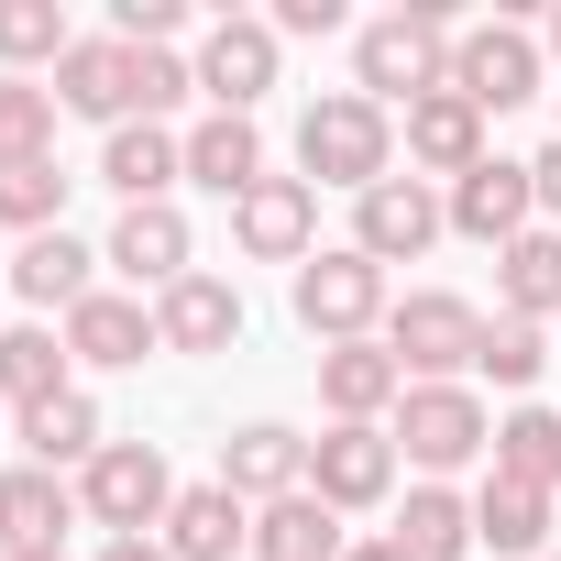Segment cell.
I'll return each instance as SVG.
<instances>
[{
    "label": "cell",
    "instance_id": "35",
    "mask_svg": "<svg viewBox=\"0 0 561 561\" xmlns=\"http://www.w3.org/2000/svg\"><path fill=\"white\" fill-rule=\"evenodd\" d=\"M539 364H550V331L495 309V320H484V353H473V375H495L506 397H528V386H539Z\"/></svg>",
    "mask_w": 561,
    "mask_h": 561
},
{
    "label": "cell",
    "instance_id": "24",
    "mask_svg": "<svg viewBox=\"0 0 561 561\" xmlns=\"http://www.w3.org/2000/svg\"><path fill=\"white\" fill-rule=\"evenodd\" d=\"M353 550V528H342V506L331 495H275V506H253V561H342Z\"/></svg>",
    "mask_w": 561,
    "mask_h": 561
},
{
    "label": "cell",
    "instance_id": "16",
    "mask_svg": "<svg viewBox=\"0 0 561 561\" xmlns=\"http://www.w3.org/2000/svg\"><path fill=\"white\" fill-rule=\"evenodd\" d=\"M473 165H484V111H473L462 89H430V100L408 111V176L451 187V176H473Z\"/></svg>",
    "mask_w": 561,
    "mask_h": 561
},
{
    "label": "cell",
    "instance_id": "34",
    "mask_svg": "<svg viewBox=\"0 0 561 561\" xmlns=\"http://www.w3.org/2000/svg\"><path fill=\"white\" fill-rule=\"evenodd\" d=\"M0 231H67V165H0Z\"/></svg>",
    "mask_w": 561,
    "mask_h": 561
},
{
    "label": "cell",
    "instance_id": "42",
    "mask_svg": "<svg viewBox=\"0 0 561 561\" xmlns=\"http://www.w3.org/2000/svg\"><path fill=\"white\" fill-rule=\"evenodd\" d=\"M539 56H561V0H550V23H539Z\"/></svg>",
    "mask_w": 561,
    "mask_h": 561
},
{
    "label": "cell",
    "instance_id": "22",
    "mask_svg": "<svg viewBox=\"0 0 561 561\" xmlns=\"http://www.w3.org/2000/svg\"><path fill=\"white\" fill-rule=\"evenodd\" d=\"M12 298H23V309H56V320L89 309V298H100V253H89L78 231H34V242L12 253Z\"/></svg>",
    "mask_w": 561,
    "mask_h": 561
},
{
    "label": "cell",
    "instance_id": "43",
    "mask_svg": "<svg viewBox=\"0 0 561 561\" xmlns=\"http://www.w3.org/2000/svg\"><path fill=\"white\" fill-rule=\"evenodd\" d=\"M12 561H67V550H12Z\"/></svg>",
    "mask_w": 561,
    "mask_h": 561
},
{
    "label": "cell",
    "instance_id": "29",
    "mask_svg": "<svg viewBox=\"0 0 561 561\" xmlns=\"http://www.w3.org/2000/svg\"><path fill=\"white\" fill-rule=\"evenodd\" d=\"M100 451H111V430H100V397L89 386H67L56 408L23 419V462H45V473H89Z\"/></svg>",
    "mask_w": 561,
    "mask_h": 561
},
{
    "label": "cell",
    "instance_id": "31",
    "mask_svg": "<svg viewBox=\"0 0 561 561\" xmlns=\"http://www.w3.org/2000/svg\"><path fill=\"white\" fill-rule=\"evenodd\" d=\"M484 473L561 495V408H506V419H495V462H484Z\"/></svg>",
    "mask_w": 561,
    "mask_h": 561
},
{
    "label": "cell",
    "instance_id": "30",
    "mask_svg": "<svg viewBox=\"0 0 561 561\" xmlns=\"http://www.w3.org/2000/svg\"><path fill=\"white\" fill-rule=\"evenodd\" d=\"M397 550H408V561H462V550H473V495H451V484H408V506H397Z\"/></svg>",
    "mask_w": 561,
    "mask_h": 561
},
{
    "label": "cell",
    "instance_id": "11",
    "mask_svg": "<svg viewBox=\"0 0 561 561\" xmlns=\"http://www.w3.org/2000/svg\"><path fill=\"white\" fill-rule=\"evenodd\" d=\"M187 67H198V100H209V111H242V122H253V100L275 89V23L231 12V23H209V34H198V56H187Z\"/></svg>",
    "mask_w": 561,
    "mask_h": 561
},
{
    "label": "cell",
    "instance_id": "23",
    "mask_svg": "<svg viewBox=\"0 0 561 561\" xmlns=\"http://www.w3.org/2000/svg\"><path fill=\"white\" fill-rule=\"evenodd\" d=\"M67 517H78V484H67V473H45V462H12V473H0V561H12V550H56Z\"/></svg>",
    "mask_w": 561,
    "mask_h": 561
},
{
    "label": "cell",
    "instance_id": "25",
    "mask_svg": "<svg viewBox=\"0 0 561 561\" xmlns=\"http://www.w3.org/2000/svg\"><path fill=\"white\" fill-rule=\"evenodd\" d=\"M473 550H495V561H550V495L484 473V484H473Z\"/></svg>",
    "mask_w": 561,
    "mask_h": 561
},
{
    "label": "cell",
    "instance_id": "26",
    "mask_svg": "<svg viewBox=\"0 0 561 561\" xmlns=\"http://www.w3.org/2000/svg\"><path fill=\"white\" fill-rule=\"evenodd\" d=\"M78 386V353H67V331H45V320H23V331H0V408H56Z\"/></svg>",
    "mask_w": 561,
    "mask_h": 561
},
{
    "label": "cell",
    "instance_id": "19",
    "mask_svg": "<svg viewBox=\"0 0 561 561\" xmlns=\"http://www.w3.org/2000/svg\"><path fill=\"white\" fill-rule=\"evenodd\" d=\"M220 484H231L242 506L298 495V484H309V440H298L287 419H253V430H231V440H220Z\"/></svg>",
    "mask_w": 561,
    "mask_h": 561
},
{
    "label": "cell",
    "instance_id": "20",
    "mask_svg": "<svg viewBox=\"0 0 561 561\" xmlns=\"http://www.w3.org/2000/svg\"><path fill=\"white\" fill-rule=\"evenodd\" d=\"M176 176H187V133H165V122H122V133L100 144V187H111L122 209H154Z\"/></svg>",
    "mask_w": 561,
    "mask_h": 561
},
{
    "label": "cell",
    "instance_id": "15",
    "mask_svg": "<svg viewBox=\"0 0 561 561\" xmlns=\"http://www.w3.org/2000/svg\"><path fill=\"white\" fill-rule=\"evenodd\" d=\"M56 111H78V122H133V45L122 34H78L67 56H56Z\"/></svg>",
    "mask_w": 561,
    "mask_h": 561
},
{
    "label": "cell",
    "instance_id": "32",
    "mask_svg": "<svg viewBox=\"0 0 561 561\" xmlns=\"http://www.w3.org/2000/svg\"><path fill=\"white\" fill-rule=\"evenodd\" d=\"M56 89L45 78H0V165H56Z\"/></svg>",
    "mask_w": 561,
    "mask_h": 561
},
{
    "label": "cell",
    "instance_id": "39",
    "mask_svg": "<svg viewBox=\"0 0 561 561\" xmlns=\"http://www.w3.org/2000/svg\"><path fill=\"white\" fill-rule=\"evenodd\" d=\"M528 187H539V220L561 231V144H539V154H528Z\"/></svg>",
    "mask_w": 561,
    "mask_h": 561
},
{
    "label": "cell",
    "instance_id": "21",
    "mask_svg": "<svg viewBox=\"0 0 561 561\" xmlns=\"http://www.w3.org/2000/svg\"><path fill=\"white\" fill-rule=\"evenodd\" d=\"M231 550H253V506L209 473V484H176V506H165V561H231Z\"/></svg>",
    "mask_w": 561,
    "mask_h": 561
},
{
    "label": "cell",
    "instance_id": "38",
    "mask_svg": "<svg viewBox=\"0 0 561 561\" xmlns=\"http://www.w3.org/2000/svg\"><path fill=\"white\" fill-rule=\"evenodd\" d=\"M287 34H342V0H275V45Z\"/></svg>",
    "mask_w": 561,
    "mask_h": 561
},
{
    "label": "cell",
    "instance_id": "10",
    "mask_svg": "<svg viewBox=\"0 0 561 561\" xmlns=\"http://www.w3.org/2000/svg\"><path fill=\"white\" fill-rule=\"evenodd\" d=\"M231 242H242L253 264H309V253H320V187H309V176L242 187V198H231Z\"/></svg>",
    "mask_w": 561,
    "mask_h": 561
},
{
    "label": "cell",
    "instance_id": "13",
    "mask_svg": "<svg viewBox=\"0 0 561 561\" xmlns=\"http://www.w3.org/2000/svg\"><path fill=\"white\" fill-rule=\"evenodd\" d=\"M309 495H331L342 517H353V506H386V495H397V440L331 419V430L309 440Z\"/></svg>",
    "mask_w": 561,
    "mask_h": 561
},
{
    "label": "cell",
    "instance_id": "44",
    "mask_svg": "<svg viewBox=\"0 0 561 561\" xmlns=\"http://www.w3.org/2000/svg\"><path fill=\"white\" fill-rule=\"evenodd\" d=\"M550 561H561V550H550Z\"/></svg>",
    "mask_w": 561,
    "mask_h": 561
},
{
    "label": "cell",
    "instance_id": "1",
    "mask_svg": "<svg viewBox=\"0 0 561 561\" xmlns=\"http://www.w3.org/2000/svg\"><path fill=\"white\" fill-rule=\"evenodd\" d=\"M298 176L309 187H386L397 176V111H375L364 89H320L298 111Z\"/></svg>",
    "mask_w": 561,
    "mask_h": 561
},
{
    "label": "cell",
    "instance_id": "9",
    "mask_svg": "<svg viewBox=\"0 0 561 561\" xmlns=\"http://www.w3.org/2000/svg\"><path fill=\"white\" fill-rule=\"evenodd\" d=\"M440 231H451V209H440L430 176H386V187L353 198V253H375V264H419Z\"/></svg>",
    "mask_w": 561,
    "mask_h": 561
},
{
    "label": "cell",
    "instance_id": "28",
    "mask_svg": "<svg viewBox=\"0 0 561 561\" xmlns=\"http://www.w3.org/2000/svg\"><path fill=\"white\" fill-rule=\"evenodd\" d=\"M495 309H506V320H539V331L561 320V231H550V220L495 253Z\"/></svg>",
    "mask_w": 561,
    "mask_h": 561
},
{
    "label": "cell",
    "instance_id": "7",
    "mask_svg": "<svg viewBox=\"0 0 561 561\" xmlns=\"http://www.w3.org/2000/svg\"><path fill=\"white\" fill-rule=\"evenodd\" d=\"M539 34L528 23H462L451 34V89L473 100V111H517V100H539Z\"/></svg>",
    "mask_w": 561,
    "mask_h": 561
},
{
    "label": "cell",
    "instance_id": "14",
    "mask_svg": "<svg viewBox=\"0 0 561 561\" xmlns=\"http://www.w3.org/2000/svg\"><path fill=\"white\" fill-rule=\"evenodd\" d=\"M154 342L165 353H231L242 342V287H231V275H176V287L154 298Z\"/></svg>",
    "mask_w": 561,
    "mask_h": 561
},
{
    "label": "cell",
    "instance_id": "3",
    "mask_svg": "<svg viewBox=\"0 0 561 561\" xmlns=\"http://www.w3.org/2000/svg\"><path fill=\"white\" fill-rule=\"evenodd\" d=\"M386 353H397V375L408 386H462L473 375V353H484V309L473 298H451V287H408L397 309H386V331H375Z\"/></svg>",
    "mask_w": 561,
    "mask_h": 561
},
{
    "label": "cell",
    "instance_id": "37",
    "mask_svg": "<svg viewBox=\"0 0 561 561\" xmlns=\"http://www.w3.org/2000/svg\"><path fill=\"white\" fill-rule=\"evenodd\" d=\"M176 23H187V0H111V34L122 45H165Z\"/></svg>",
    "mask_w": 561,
    "mask_h": 561
},
{
    "label": "cell",
    "instance_id": "33",
    "mask_svg": "<svg viewBox=\"0 0 561 561\" xmlns=\"http://www.w3.org/2000/svg\"><path fill=\"white\" fill-rule=\"evenodd\" d=\"M78 34H67V12L56 0H0V78H34V67H56Z\"/></svg>",
    "mask_w": 561,
    "mask_h": 561
},
{
    "label": "cell",
    "instance_id": "4",
    "mask_svg": "<svg viewBox=\"0 0 561 561\" xmlns=\"http://www.w3.org/2000/svg\"><path fill=\"white\" fill-rule=\"evenodd\" d=\"M386 440H397V462H419V484H451L462 462H495V419H484L473 386H408Z\"/></svg>",
    "mask_w": 561,
    "mask_h": 561
},
{
    "label": "cell",
    "instance_id": "27",
    "mask_svg": "<svg viewBox=\"0 0 561 561\" xmlns=\"http://www.w3.org/2000/svg\"><path fill=\"white\" fill-rule=\"evenodd\" d=\"M187 187H209V198H242V187H264V133H253L242 111H209V122H187Z\"/></svg>",
    "mask_w": 561,
    "mask_h": 561
},
{
    "label": "cell",
    "instance_id": "5",
    "mask_svg": "<svg viewBox=\"0 0 561 561\" xmlns=\"http://www.w3.org/2000/svg\"><path fill=\"white\" fill-rule=\"evenodd\" d=\"M386 264L375 253H353V242H331V253H309L298 264V331L331 353V342H375L386 331Z\"/></svg>",
    "mask_w": 561,
    "mask_h": 561
},
{
    "label": "cell",
    "instance_id": "2",
    "mask_svg": "<svg viewBox=\"0 0 561 561\" xmlns=\"http://www.w3.org/2000/svg\"><path fill=\"white\" fill-rule=\"evenodd\" d=\"M353 89L375 111H419L430 89H451V23L440 12H386L353 34Z\"/></svg>",
    "mask_w": 561,
    "mask_h": 561
},
{
    "label": "cell",
    "instance_id": "8",
    "mask_svg": "<svg viewBox=\"0 0 561 561\" xmlns=\"http://www.w3.org/2000/svg\"><path fill=\"white\" fill-rule=\"evenodd\" d=\"M100 264L122 275L133 298H144V287L165 298L176 275H198V231H187V209H176V198H154V209H122V220H111V242H100Z\"/></svg>",
    "mask_w": 561,
    "mask_h": 561
},
{
    "label": "cell",
    "instance_id": "40",
    "mask_svg": "<svg viewBox=\"0 0 561 561\" xmlns=\"http://www.w3.org/2000/svg\"><path fill=\"white\" fill-rule=\"evenodd\" d=\"M342 561H408V550H397V528H375V539H353Z\"/></svg>",
    "mask_w": 561,
    "mask_h": 561
},
{
    "label": "cell",
    "instance_id": "17",
    "mask_svg": "<svg viewBox=\"0 0 561 561\" xmlns=\"http://www.w3.org/2000/svg\"><path fill=\"white\" fill-rule=\"evenodd\" d=\"M67 353H78V364H100V375H133L144 353H165V342H154V298L100 287L89 309H67Z\"/></svg>",
    "mask_w": 561,
    "mask_h": 561
},
{
    "label": "cell",
    "instance_id": "41",
    "mask_svg": "<svg viewBox=\"0 0 561 561\" xmlns=\"http://www.w3.org/2000/svg\"><path fill=\"white\" fill-rule=\"evenodd\" d=\"M100 561H165V539H111Z\"/></svg>",
    "mask_w": 561,
    "mask_h": 561
},
{
    "label": "cell",
    "instance_id": "12",
    "mask_svg": "<svg viewBox=\"0 0 561 561\" xmlns=\"http://www.w3.org/2000/svg\"><path fill=\"white\" fill-rule=\"evenodd\" d=\"M440 209H451V231H462V242H495V253H506L517 231H539V187H528V165H517V154H484L473 176H451V187H440Z\"/></svg>",
    "mask_w": 561,
    "mask_h": 561
},
{
    "label": "cell",
    "instance_id": "36",
    "mask_svg": "<svg viewBox=\"0 0 561 561\" xmlns=\"http://www.w3.org/2000/svg\"><path fill=\"white\" fill-rule=\"evenodd\" d=\"M176 100H198V67L165 45H133V122H165Z\"/></svg>",
    "mask_w": 561,
    "mask_h": 561
},
{
    "label": "cell",
    "instance_id": "18",
    "mask_svg": "<svg viewBox=\"0 0 561 561\" xmlns=\"http://www.w3.org/2000/svg\"><path fill=\"white\" fill-rule=\"evenodd\" d=\"M397 397H408V375H397V353H386V342H331V353H320V408H331V419L386 430V419H397Z\"/></svg>",
    "mask_w": 561,
    "mask_h": 561
},
{
    "label": "cell",
    "instance_id": "6",
    "mask_svg": "<svg viewBox=\"0 0 561 561\" xmlns=\"http://www.w3.org/2000/svg\"><path fill=\"white\" fill-rule=\"evenodd\" d=\"M165 506H176V473H165V451H154V440H111V451L78 473V517H89V528H111V539L165 528Z\"/></svg>",
    "mask_w": 561,
    "mask_h": 561
}]
</instances>
